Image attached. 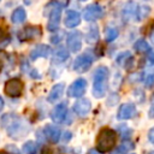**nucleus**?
<instances>
[{
    "mask_svg": "<svg viewBox=\"0 0 154 154\" xmlns=\"http://www.w3.org/2000/svg\"><path fill=\"white\" fill-rule=\"evenodd\" d=\"M103 16V10L99 4H90L83 11V18L87 22H94Z\"/></svg>",
    "mask_w": 154,
    "mask_h": 154,
    "instance_id": "nucleus-6",
    "label": "nucleus"
},
{
    "mask_svg": "<svg viewBox=\"0 0 154 154\" xmlns=\"http://www.w3.org/2000/svg\"><path fill=\"white\" fill-rule=\"evenodd\" d=\"M136 13H137V5L134 1H128L124 6L123 10V17L125 20H130L131 18H136Z\"/></svg>",
    "mask_w": 154,
    "mask_h": 154,
    "instance_id": "nucleus-17",
    "label": "nucleus"
},
{
    "mask_svg": "<svg viewBox=\"0 0 154 154\" xmlns=\"http://www.w3.org/2000/svg\"><path fill=\"white\" fill-rule=\"evenodd\" d=\"M136 114V106L134 103H123L117 113V118L119 120H125V119H130Z\"/></svg>",
    "mask_w": 154,
    "mask_h": 154,
    "instance_id": "nucleus-10",
    "label": "nucleus"
},
{
    "mask_svg": "<svg viewBox=\"0 0 154 154\" xmlns=\"http://www.w3.org/2000/svg\"><path fill=\"white\" fill-rule=\"evenodd\" d=\"M1 125L12 138H20L29 132L28 124L16 114H5L1 119Z\"/></svg>",
    "mask_w": 154,
    "mask_h": 154,
    "instance_id": "nucleus-1",
    "label": "nucleus"
},
{
    "mask_svg": "<svg viewBox=\"0 0 154 154\" xmlns=\"http://www.w3.org/2000/svg\"><path fill=\"white\" fill-rule=\"evenodd\" d=\"M0 71H1V64H0Z\"/></svg>",
    "mask_w": 154,
    "mask_h": 154,
    "instance_id": "nucleus-39",
    "label": "nucleus"
},
{
    "mask_svg": "<svg viewBox=\"0 0 154 154\" xmlns=\"http://www.w3.org/2000/svg\"><path fill=\"white\" fill-rule=\"evenodd\" d=\"M43 134H45L46 138H47L49 142H52V143H57V142L60 140V136H61L60 129H59L58 126H55V125H52V124L45 126Z\"/></svg>",
    "mask_w": 154,
    "mask_h": 154,
    "instance_id": "nucleus-14",
    "label": "nucleus"
},
{
    "mask_svg": "<svg viewBox=\"0 0 154 154\" xmlns=\"http://www.w3.org/2000/svg\"><path fill=\"white\" fill-rule=\"evenodd\" d=\"M82 1H84V0H82Z\"/></svg>",
    "mask_w": 154,
    "mask_h": 154,
    "instance_id": "nucleus-40",
    "label": "nucleus"
},
{
    "mask_svg": "<svg viewBox=\"0 0 154 154\" xmlns=\"http://www.w3.org/2000/svg\"><path fill=\"white\" fill-rule=\"evenodd\" d=\"M134 148V143L131 142V141H129V140H125V141H123V143L116 149V152L113 153V154H126L130 149H132Z\"/></svg>",
    "mask_w": 154,
    "mask_h": 154,
    "instance_id": "nucleus-22",
    "label": "nucleus"
},
{
    "mask_svg": "<svg viewBox=\"0 0 154 154\" xmlns=\"http://www.w3.org/2000/svg\"><path fill=\"white\" fill-rule=\"evenodd\" d=\"M119 129H122V130H119V131H120V135H122V137H123V138H126V137H129V136H130L131 130H130L128 126L122 125V126H119Z\"/></svg>",
    "mask_w": 154,
    "mask_h": 154,
    "instance_id": "nucleus-28",
    "label": "nucleus"
},
{
    "mask_svg": "<svg viewBox=\"0 0 154 154\" xmlns=\"http://www.w3.org/2000/svg\"><path fill=\"white\" fill-rule=\"evenodd\" d=\"M108 81V69L106 66H99L94 72V84H93V95L95 97H102L107 90Z\"/></svg>",
    "mask_w": 154,
    "mask_h": 154,
    "instance_id": "nucleus-3",
    "label": "nucleus"
},
{
    "mask_svg": "<svg viewBox=\"0 0 154 154\" xmlns=\"http://www.w3.org/2000/svg\"><path fill=\"white\" fill-rule=\"evenodd\" d=\"M2 36H4V31H2V29L0 28V40L2 38Z\"/></svg>",
    "mask_w": 154,
    "mask_h": 154,
    "instance_id": "nucleus-36",
    "label": "nucleus"
},
{
    "mask_svg": "<svg viewBox=\"0 0 154 154\" xmlns=\"http://www.w3.org/2000/svg\"><path fill=\"white\" fill-rule=\"evenodd\" d=\"M49 53H51V48L47 45H38L31 51L30 59L36 60L37 58H48Z\"/></svg>",
    "mask_w": 154,
    "mask_h": 154,
    "instance_id": "nucleus-15",
    "label": "nucleus"
},
{
    "mask_svg": "<svg viewBox=\"0 0 154 154\" xmlns=\"http://www.w3.org/2000/svg\"><path fill=\"white\" fill-rule=\"evenodd\" d=\"M41 28L40 26H25L22 31L18 32V36L22 40H34L41 36Z\"/></svg>",
    "mask_w": 154,
    "mask_h": 154,
    "instance_id": "nucleus-13",
    "label": "nucleus"
},
{
    "mask_svg": "<svg viewBox=\"0 0 154 154\" xmlns=\"http://www.w3.org/2000/svg\"><path fill=\"white\" fill-rule=\"evenodd\" d=\"M144 83L147 87H150L154 84V73H149L146 76V79H144Z\"/></svg>",
    "mask_w": 154,
    "mask_h": 154,
    "instance_id": "nucleus-29",
    "label": "nucleus"
},
{
    "mask_svg": "<svg viewBox=\"0 0 154 154\" xmlns=\"http://www.w3.org/2000/svg\"><path fill=\"white\" fill-rule=\"evenodd\" d=\"M132 154H135V153H132Z\"/></svg>",
    "mask_w": 154,
    "mask_h": 154,
    "instance_id": "nucleus-41",
    "label": "nucleus"
},
{
    "mask_svg": "<svg viewBox=\"0 0 154 154\" xmlns=\"http://www.w3.org/2000/svg\"><path fill=\"white\" fill-rule=\"evenodd\" d=\"M144 1H147V0H144Z\"/></svg>",
    "mask_w": 154,
    "mask_h": 154,
    "instance_id": "nucleus-42",
    "label": "nucleus"
},
{
    "mask_svg": "<svg viewBox=\"0 0 154 154\" xmlns=\"http://www.w3.org/2000/svg\"><path fill=\"white\" fill-rule=\"evenodd\" d=\"M66 114H67V106L65 102H61L53 108V111L51 112V118L55 123H61L65 119Z\"/></svg>",
    "mask_w": 154,
    "mask_h": 154,
    "instance_id": "nucleus-12",
    "label": "nucleus"
},
{
    "mask_svg": "<svg viewBox=\"0 0 154 154\" xmlns=\"http://www.w3.org/2000/svg\"><path fill=\"white\" fill-rule=\"evenodd\" d=\"M134 48H135V51L138 52V53H148V52H150L149 45H148L144 40H138V41H136L135 45H134Z\"/></svg>",
    "mask_w": 154,
    "mask_h": 154,
    "instance_id": "nucleus-24",
    "label": "nucleus"
},
{
    "mask_svg": "<svg viewBox=\"0 0 154 154\" xmlns=\"http://www.w3.org/2000/svg\"><path fill=\"white\" fill-rule=\"evenodd\" d=\"M60 16H61V8H60V6L53 5V7L49 10L48 23H47V29L49 31H55V30L59 29Z\"/></svg>",
    "mask_w": 154,
    "mask_h": 154,
    "instance_id": "nucleus-7",
    "label": "nucleus"
},
{
    "mask_svg": "<svg viewBox=\"0 0 154 154\" xmlns=\"http://www.w3.org/2000/svg\"><path fill=\"white\" fill-rule=\"evenodd\" d=\"M117 142V134L109 128H103L99 131L96 137V150L100 153L109 152L114 148Z\"/></svg>",
    "mask_w": 154,
    "mask_h": 154,
    "instance_id": "nucleus-2",
    "label": "nucleus"
},
{
    "mask_svg": "<svg viewBox=\"0 0 154 154\" xmlns=\"http://www.w3.org/2000/svg\"><path fill=\"white\" fill-rule=\"evenodd\" d=\"M148 140H149L150 143L154 144V126H153V128L149 130V132H148Z\"/></svg>",
    "mask_w": 154,
    "mask_h": 154,
    "instance_id": "nucleus-30",
    "label": "nucleus"
},
{
    "mask_svg": "<svg viewBox=\"0 0 154 154\" xmlns=\"http://www.w3.org/2000/svg\"><path fill=\"white\" fill-rule=\"evenodd\" d=\"M150 12V8L148 6H140L137 7V13H136V20H141L146 18Z\"/></svg>",
    "mask_w": 154,
    "mask_h": 154,
    "instance_id": "nucleus-26",
    "label": "nucleus"
},
{
    "mask_svg": "<svg viewBox=\"0 0 154 154\" xmlns=\"http://www.w3.org/2000/svg\"><path fill=\"white\" fill-rule=\"evenodd\" d=\"M150 41H152V42L154 43V31H153V32L150 34Z\"/></svg>",
    "mask_w": 154,
    "mask_h": 154,
    "instance_id": "nucleus-35",
    "label": "nucleus"
},
{
    "mask_svg": "<svg viewBox=\"0 0 154 154\" xmlns=\"http://www.w3.org/2000/svg\"><path fill=\"white\" fill-rule=\"evenodd\" d=\"M146 154H154V150H150V152H148V153H146Z\"/></svg>",
    "mask_w": 154,
    "mask_h": 154,
    "instance_id": "nucleus-38",
    "label": "nucleus"
},
{
    "mask_svg": "<svg viewBox=\"0 0 154 154\" xmlns=\"http://www.w3.org/2000/svg\"><path fill=\"white\" fill-rule=\"evenodd\" d=\"M85 40L88 43H95L99 40V30L96 26H91L85 35Z\"/></svg>",
    "mask_w": 154,
    "mask_h": 154,
    "instance_id": "nucleus-23",
    "label": "nucleus"
},
{
    "mask_svg": "<svg viewBox=\"0 0 154 154\" xmlns=\"http://www.w3.org/2000/svg\"><path fill=\"white\" fill-rule=\"evenodd\" d=\"M66 46H67V48H69L71 52H73V53L78 52V51L81 49V47H82L81 32L75 31V32L69 34V35H67V38H66Z\"/></svg>",
    "mask_w": 154,
    "mask_h": 154,
    "instance_id": "nucleus-9",
    "label": "nucleus"
},
{
    "mask_svg": "<svg viewBox=\"0 0 154 154\" xmlns=\"http://www.w3.org/2000/svg\"><path fill=\"white\" fill-rule=\"evenodd\" d=\"M148 117H149V118H154V103H153V106L149 108V112H148Z\"/></svg>",
    "mask_w": 154,
    "mask_h": 154,
    "instance_id": "nucleus-32",
    "label": "nucleus"
},
{
    "mask_svg": "<svg viewBox=\"0 0 154 154\" xmlns=\"http://www.w3.org/2000/svg\"><path fill=\"white\" fill-rule=\"evenodd\" d=\"M87 154H101V153H100V152H97L96 149H90V150H89Z\"/></svg>",
    "mask_w": 154,
    "mask_h": 154,
    "instance_id": "nucleus-33",
    "label": "nucleus"
},
{
    "mask_svg": "<svg viewBox=\"0 0 154 154\" xmlns=\"http://www.w3.org/2000/svg\"><path fill=\"white\" fill-rule=\"evenodd\" d=\"M26 19V12L23 7H18L16 8L13 12H12V16H11V20L12 23L14 24H20L23 23L24 20Z\"/></svg>",
    "mask_w": 154,
    "mask_h": 154,
    "instance_id": "nucleus-20",
    "label": "nucleus"
},
{
    "mask_svg": "<svg viewBox=\"0 0 154 154\" xmlns=\"http://www.w3.org/2000/svg\"><path fill=\"white\" fill-rule=\"evenodd\" d=\"M71 136H72V135H71V132H70V131H66V132L64 134V136H63V140H64L65 142H67V141H70V140H71Z\"/></svg>",
    "mask_w": 154,
    "mask_h": 154,
    "instance_id": "nucleus-31",
    "label": "nucleus"
},
{
    "mask_svg": "<svg viewBox=\"0 0 154 154\" xmlns=\"http://www.w3.org/2000/svg\"><path fill=\"white\" fill-rule=\"evenodd\" d=\"M0 154H13L11 152H0Z\"/></svg>",
    "mask_w": 154,
    "mask_h": 154,
    "instance_id": "nucleus-37",
    "label": "nucleus"
},
{
    "mask_svg": "<svg viewBox=\"0 0 154 154\" xmlns=\"http://www.w3.org/2000/svg\"><path fill=\"white\" fill-rule=\"evenodd\" d=\"M131 59H132V57H131V54L129 52H123L122 54L118 55L117 63L120 64V65H123V66H125L126 65V61H130Z\"/></svg>",
    "mask_w": 154,
    "mask_h": 154,
    "instance_id": "nucleus-27",
    "label": "nucleus"
},
{
    "mask_svg": "<svg viewBox=\"0 0 154 154\" xmlns=\"http://www.w3.org/2000/svg\"><path fill=\"white\" fill-rule=\"evenodd\" d=\"M94 61V57L89 53H84V54H81L78 55L75 61H73V70L77 71V72H85L87 70H89V67L91 66Z\"/></svg>",
    "mask_w": 154,
    "mask_h": 154,
    "instance_id": "nucleus-4",
    "label": "nucleus"
},
{
    "mask_svg": "<svg viewBox=\"0 0 154 154\" xmlns=\"http://www.w3.org/2000/svg\"><path fill=\"white\" fill-rule=\"evenodd\" d=\"M4 108V100H2V97L0 96V111Z\"/></svg>",
    "mask_w": 154,
    "mask_h": 154,
    "instance_id": "nucleus-34",
    "label": "nucleus"
},
{
    "mask_svg": "<svg viewBox=\"0 0 154 154\" xmlns=\"http://www.w3.org/2000/svg\"><path fill=\"white\" fill-rule=\"evenodd\" d=\"M64 89H65L64 83H58V84H55V85L52 88V90L49 91V94H48V101H49V102H55V101H58V100L61 97V95H63V93H64Z\"/></svg>",
    "mask_w": 154,
    "mask_h": 154,
    "instance_id": "nucleus-18",
    "label": "nucleus"
},
{
    "mask_svg": "<svg viewBox=\"0 0 154 154\" xmlns=\"http://www.w3.org/2000/svg\"><path fill=\"white\" fill-rule=\"evenodd\" d=\"M23 91V82L19 78H11L5 84V93L11 97H18Z\"/></svg>",
    "mask_w": 154,
    "mask_h": 154,
    "instance_id": "nucleus-5",
    "label": "nucleus"
},
{
    "mask_svg": "<svg viewBox=\"0 0 154 154\" xmlns=\"http://www.w3.org/2000/svg\"><path fill=\"white\" fill-rule=\"evenodd\" d=\"M91 109V103L88 99H79L73 105V111L78 117H85Z\"/></svg>",
    "mask_w": 154,
    "mask_h": 154,
    "instance_id": "nucleus-11",
    "label": "nucleus"
},
{
    "mask_svg": "<svg viewBox=\"0 0 154 154\" xmlns=\"http://www.w3.org/2000/svg\"><path fill=\"white\" fill-rule=\"evenodd\" d=\"M87 90V81L84 78L76 79L67 89V95L70 97H81Z\"/></svg>",
    "mask_w": 154,
    "mask_h": 154,
    "instance_id": "nucleus-8",
    "label": "nucleus"
},
{
    "mask_svg": "<svg viewBox=\"0 0 154 154\" xmlns=\"http://www.w3.org/2000/svg\"><path fill=\"white\" fill-rule=\"evenodd\" d=\"M67 58H69V52H67V49L65 47H59L53 53V61L57 63V64L64 63Z\"/></svg>",
    "mask_w": 154,
    "mask_h": 154,
    "instance_id": "nucleus-19",
    "label": "nucleus"
},
{
    "mask_svg": "<svg viewBox=\"0 0 154 154\" xmlns=\"http://www.w3.org/2000/svg\"><path fill=\"white\" fill-rule=\"evenodd\" d=\"M37 149H38V147L34 141H26L22 147V150L24 154H36Z\"/></svg>",
    "mask_w": 154,
    "mask_h": 154,
    "instance_id": "nucleus-21",
    "label": "nucleus"
},
{
    "mask_svg": "<svg viewBox=\"0 0 154 154\" xmlns=\"http://www.w3.org/2000/svg\"><path fill=\"white\" fill-rule=\"evenodd\" d=\"M79 23H81V16H79L78 12L72 11V10H70V11L66 12V16H65V25L67 28H75Z\"/></svg>",
    "mask_w": 154,
    "mask_h": 154,
    "instance_id": "nucleus-16",
    "label": "nucleus"
},
{
    "mask_svg": "<svg viewBox=\"0 0 154 154\" xmlns=\"http://www.w3.org/2000/svg\"><path fill=\"white\" fill-rule=\"evenodd\" d=\"M118 35H119V31H118V29H116V28H107V29L105 30V38H106L107 42L114 41V40L118 37Z\"/></svg>",
    "mask_w": 154,
    "mask_h": 154,
    "instance_id": "nucleus-25",
    "label": "nucleus"
}]
</instances>
